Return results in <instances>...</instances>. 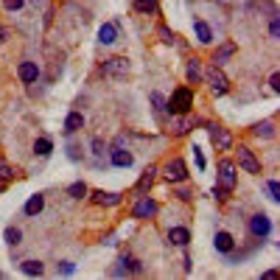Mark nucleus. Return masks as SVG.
Segmentation results:
<instances>
[{
	"instance_id": "nucleus-33",
	"label": "nucleus",
	"mask_w": 280,
	"mask_h": 280,
	"mask_svg": "<svg viewBox=\"0 0 280 280\" xmlns=\"http://www.w3.org/2000/svg\"><path fill=\"white\" fill-rule=\"evenodd\" d=\"M152 101H154V107H157V110H165V98L160 96V92H152Z\"/></svg>"
},
{
	"instance_id": "nucleus-24",
	"label": "nucleus",
	"mask_w": 280,
	"mask_h": 280,
	"mask_svg": "<svg viewBox=\"0 0 280 280\" xmlns=\"http://www.w3.org/2000/svg\"><path fill=\"white\" fill-rule=\"evenodd\" d=\"M252 132H255L258 137H272V134H274V123L272 121H263V123H258Z\"/></svg>"
},
{
	"instance_id": "nucleus-31",
	"label": "nucleus",
	"mask_w": 280,
	"mask_h": 280,
	"mask_svg": "<svg viewBox=\"0 0 280 280\" xmlns=\"http://www.w3.org/2000/svg\"><path fill=\"white\" fill-rule=\"evenodd\" d=\"M3 6H6L9 12H20V9L25 6V0H3Z\"/></svg>"
},
{
	"instance_id": "nucleus-12",
	"label": "nucleus",
	"mask_w": 280,
	"mask_h": 280,
	"mask_svg": "<svg viewBox=\"0 0 280 280\" xmlns=\"http://www.w3.org/2000/svg\"><path fill=\"white\" fill-rule=\"evenodd\" d=\"M213 244H216V250L219 252H232V247H236V241H232V236L230 232H216V238H213Z\"/></svg>"
},
{
	"instance_id": "nucleus-40",
	"label": "nucleus",
	"mask_w": 280,
	"mask_h": 280,
	"mask_svg": "<svg viewBox=\"0 0 280 280\" xmlns=\"http://www.w3.org/2000/svg\"><path fill=\"white\" fill-rule=\"evenodd\" d=\"M6 39H9V31H6V28H3V25H0V45L6 42Z\"/></svg>"
},
{
	"instance_id": "nucleus-8",
	"label": "nucleus",
	"mask_w": 280,
	"mask_h": 280,
	"mask_svg": "<svg viewBox=\"0 0 280 280\" xmlns=\"http://www.w3.org/2000/svg\"><path fill=\"white\" fill-rule=\"evenodd\" d=\"M154 213H157V202L149 199V196H146V199H140L137 205H134V210H132L134 219H152Z\"/></svg>"
},
{
	"instance_id": "nucleus-26",
	"label": "nucleus",
	"mask_w": 280,
	"mask_h": 280,
	"mask_svg": "<svg viewBox=\"0 0 280 280\" xmlns=\"http://www.w3.org/2000/svg\"><path fill=\"white\" fill-rule=\"evenodd\" d=\"M137 12H157V0H134Z\"/></svg>"
},
{
	"instance_id": "nucleus-30",
	"label": "nucleus",
	"mask_w": 280,
	"mask_h": 280,
	"mask_svg": "<svg viewBox=\"0 0 280 280\" xmlns=\"http://www.w3.org/2000/svg\"><path fill=\"white\" fill-rule=\"evenodd\" d=\"M266 191H269V196H272V202H280V185L274 182V179L266 182Z\"/></svg>"
},
{
	"instance_id": "nucleus-7",
	"label": "nucleus",
	"mask_w": 280,
	"mask_h": 280,
	"mask_svg": "<svg viewBox=\"0 0 280 280\" xmlns=\"http://www.w3.org/2000/svg\"><path fill=\"white\" fill-rule=\"evenodd\" d=\"M269 230H272V221H269V216L258 213V216H252V219H250V232H252L255 238L269 236Z\"/></svg>"
},
{
	"instance_id": "nucleus-39",
	"label": "nucleus",
	"mask_w": 280,
	"mask_h": 280,
	"mask_svg": "<svg viewBox=\"0 0 280 280\" xmlns=\"http://www.w3.org/2000/svg\"><path fill=\"white\" fill-rule=\"evenodd\" d=\"M194 152H196V165H199V168H205V157L199 154V149H194Z\"/></svg>"
},
{
	"instance_id": "nucleus-21",
	"label": "nucleus",
	"mask_w": 280,
	"mask_h": 280,
	"mask_svg": "<svg viewBox=\"0 0 280 280\" xmlns=\"http://www.w3.org/2000/svg\"><path fill=\"white\" fill-rule=\"evenodd\" d=\"M140 263L134 261V258H121V261H118V274H123V272H140Z\"/></svg>"
},
{
	"instance_id": "nucleus-11",
	"label": "nucleus",
	"mask_w": 280,
	"mask_h": 280,
	"mask_svg": "<svg viewBox=\"0 0 280 280\" xmlns=\"http://www.w3.org/2000/svg\"><path fill=\"white\" fill-rule=\"evenodd\" d=\"M118 39V25L115 23H104L101 28H98V42L101 45H112Z\"/></svg>"
},
{
	"instance_id": "nucleus-29",
	"label": "nucleus",
	"mask_w": 280,
	"mask_h": 280,
	"mask_svg": "<svg viewBox=\"0 0 280 280\" xmlns=\"http://www.w3.org/2000/svg\"><path fill=\"white\" fill-rule=\"evenodd\" d=\"M20 238H23V232H20L17 227H6V241L12 244V247H17V244H20Z\"/></svg>"
},
{
	"instance_id": "nucleus-37",
	"label": "nucleus",
	"mask_w": 280,
	"mask_h": 280,
	"mask_svg": "<svg viewBox=\"0 0 280 280\" xmlns=\"http://www.w3.org/2000/svg\"><path fill=\"white\" fill-rule=\"evenodd\" d=\"M92 149H96V154H98V157H101V154H104V143H101V140H92Z\"/></svg>"
},
{
	"instance_id": "nucleus-10",
	"label": "nucleus",
	"mask_w": 280,
	"mask_h": 280,
	"mask_svg": "<svg viewBox=\"0 0 280 280\" xmlns=\"http://www.w3.org/2000/svg\"><path fill=\"white\" fill-rule=\"evenodd\" d=\"M17 76L25 81V84H31V81H37V79H39V67L34 65V62H20Z\"/></svg>"
},
{
	"instance_id": "nucleus-14",
	"label": "nucleus",
	"mask_w": 280,
	"mask_h": 280,
	"mask_svg": "<svg viewBox=\"0 0 280 280\" xmlns=\"http://www.w3.org/2000/svg\"><path fill=\"white\" fill-rule=\"evenodd\" d=\"M168 241L174 244V247H185V244L191 241V232L185 230V227H174V230L168 232Z\"/></svg>"
},
{
	"instance_id": "nucleus-22",
	"label": "nucleus",
	"mask_w": 280,
	"mask_h": 280,
	"mask_svg": "<svg viewBox=\"0 0 280 280\" xmlns=\"http://www.w3.org/2000/svg\"><path fill=\"white\" fill-rule=\"evenodd\" d=\"M34 152H37L39 157H48V154L54 152V143H51L48 137H39V140H34Z\"/></svg>"
},
{
	"instance_id": "nucleus-1",
	"label": "nucleus",
	"mask_w": 280,
	"mask_h": 280,
	"mask_svg": "<svg viewBox=\"0 0 280 280\" xmlns=\"http://www.w3.org/2000/svg\"><path fill=\"white\" fill-rule=\"evenodd\" d=\"M191 107H194V92H191L188 87H179V90H174V96L165 101V110H168V112H177V115H188Z\"/></svg>"
},
{
	"instance_id": "nucleus-19",
	"label": "nucleus",
	"mask_w": 280,
	"mask_h": 280,
	"mask_svg": "<svg viewBox=\"0 0 280 280\" xmlns=\"http://www.w3.org/2000/svg\"><path fill=\"white\" fill-rule=\"evenodd\" d=\"M194 31H196V37H199V42H213V34H210V28H207V23H202V20H196L194 23Z\"/></svg>"
},
{
	"instance_id": "nucleus-6",
	"label": "nucleus",
	"mask_w": 280,
	"mask_h": 280,
	"mask_svg": "<svg viewBox=\"0 0 280 280\" xmlns=\"http://www.w3.org/2000/svg\"><path fill=\"white\" fill-rule=\"evenodd\" d=\"M104 73H107V76H115V79L126 76V73H129V59H123V56L107 59V62H104Z\"/></svg>"
},
{
	"instance_id": "nucleus-13",
	"label": "nucleus",
	"mask_w": 280,
	"mask_h": 280,
	"mask_svg": "<svg viewBox=\"0 0 280 280\" xmlns=\"http://www.w3.org/2000/svg\"><path fill=\"white\" fill-rule=\"evenodd\" d=\"M81 126H84V115H81V112H70V115L65 118V132H67V134L79 132Z\"/></svg>"
},
{
	"instance_id": "nucleus-32",
	"label": "nucleus",
	"mask_w": 280,
	"mask_h": 280,
	"mask_svg": "<svg viewBox=\"0 0 280 280\" xmlns=\"http://www.w3.org/2000/svg\"><path fill=\"white\" fill-rule=\"evenodd\" d=\"M12 177H14V171L9 168L6 163H0V179H3V182H9V179H12Z\"/></svg>"
},
{
	"instance_id": "nucleus-25",
	"label": "nucleus",
	"mask_w": 280,
	"mask_h": 280,
	"mask_svg": "<svg viewBox=\"0 0 280 280\" xmlns=\"http://www.w3.org/2000/svg\"><path fill=\"white\" fill-rule=\"evenodd\" d=\"M191 126H194V123H191L188 118H182V121H174L171 132H174V134H188V132H191Z\"/></svg>"
},
{
	"instance_id": "nucleus-2",
	"label": "nucleus",
	"mask_w": 280,
	"mask_h": 280,
	"mask_svg": "<svg viewBox=\"0 0 280 280\" xmlns=\"http://www.w3.org/2000/svg\"><path fill=\"white\" fill-rule=\"evenodd\" d=\"M202 79L207 81V87H210V92H213V96H224V92L230 90V81H227L224 73H221L219 65H210L205 73H202Z\"/></svg>"
},
{
	"instance_id": "nucleus-9",
	"label": "nucleus",
	"mask_w": 280,
	"mask_h": 280,
	"mask_svg": "<svg viewBox=\"0 0 280 280\" xmlns=\"http://www.w3.org/2000/svg\"><path fill=\"white\" fill-rule=\"evenodd\" d=\"M210 140H213V143L221 149V152L232 146V134L227 132V129H221V126H210Z\"/></svg>"
},
{
	"instance_id": "nucleus-18",
	"label": "nucleus",
	"mask_w": 280,
	"mask_h": 280,
	"mask_svg": "<svg viewBox=\"0 0 280 280\" xmlns=\"http://www.w3.org/2000/svg\"><path fill=\"white\" fill-rule=\"evenodd\" d=\"M185 79L191 81V84H196V81L202 79V67H199V59H191L188 67H185Z\"/></svg>"
},
{
	"instance_id": "nucleus-17",
	"label": "nucleus",
	"mask_w": 280,
	"mask_h": 280,
	"mask_svg": "<svg viewBox=\"0 0 280 280\" xmlns=\"http://www.w3.org/2000/svg\"><path fill=\"white\" fill-rule=\"evenodd\" d=\"M42 207H45V196H31L28 202H25V213L28 216H37V213H42Z\"/></svg>"
},
{
	"instance_id": "nucleus-35",
	"label": "nucleus",
	"mask_w": 280,
	"mask_h": 280,
	"mask_svg": "<svg viewBox=\"0 0 280 280\" xmlns=\"http://www.w3.org/2000/svg\"><path fill=\"white\" fill-rule=\"evenodd\" d=\"M59 269H62V274H73V269H76V266H73V263H70V261H65Z\"/></svg>"
},
{
	"instance_id": "nucleus-28",
	"label": "nucleus",
	"mask_w": 280,
	"mask_h": 280,
	"mask_svg": "<svg viewBox=\"0 0 280 280\" xmlns=\"http://www.w3.org/2000/svg\"><path fill=\"white\" fill-rule=\"evenodd\" d=\"M154 174H157V171H154V168H149L146 174H143V177H140V182H137V191H146L149 185L154 182Z\"/></svg>"
},
{
	"instance_id": "nucleus-36",
	"label": "nucleus",
	"mask_w": 280,
	"mask_h": 280,
	"mask_svg": "<svg viewBox=\"0 0 280 280\" xmlns=\"http://www.w3.org/2000/svg\"><path fill=\"white\" fill-rule=\"evenodd\" d=\"M269 84H272V90H274V92H280V76L274 73L272 79H269Z\"/></svg>"
},
{
	"instance_id": "nucleus-4",
	"label": "nucleus",
	"mask_w": 280,
	"mask_h": 280,
	"mask_svg": "<svg viewBox=\"0 0 280 280\" xmlns=\"http://www.w3.org/2000/svg\"><path fill=\"white\" fill-rule=\"evenodd\" d=\"M219 185L227 194L236 188V165H232V160H221L219 163Z\"/></svg>"
},
{
	"instance_id": "nucleus-27",
	"label": "nucleus",
	"mask_w": 280,
	"mask_h": 280,
	"mask_svg": "<svg viewBox=\"0 0 280 280\" xmlns=\"http://www.w3.org/2000/svg\"><path fill=\"white\" fill-rule=\"evenodd\" d=\"M67 194L73 196V199H81V196H87V185L84 182H73L70 188H67Z\"/></svg>"
},
{
	"instance_id": "nucleus-16",
	"label": "nucleus",
	"mask_w": 280,
	"mask_h": 280,
	"mask_svg": "<svg viewBox=\"0 0 280 280\" xmlns=\"http://www.w3.org/2000/svg\"><path fill=\"white\" fill-rule=\"evenodd\" d=\"M112 165H118V168H129V165H132V154L123 152V149L118 146L115 152H112Z\"/></svg>"
},
{
	"instance_id": "nucleus-3",
	"label": "nucleus",
	"mask_w": 280,
	"mask_h": 280,
	"mask_svg": "<svg viewBox=\"0 0 280 280\" xmlns=\"http://www.w3.org/2000/svg\"><path fill=\"white\" fill-rule=\"evenodd\" d=\"M163 177L168 179V182H185V179H188V165H185L179 157L168 160L165 168H163Z\"/></svg>"
},
{
	"instance_id": "nucleus-15",
	"label": "nucleus",
	"mask_w": 280,
	"mask_h": 280,
	"mask_svg": "<svg viewBox=\"0 0 280 280\" xmlns=\"http://www.w3.org/2000/svg\"><path fill=\"white\" fill-rule=\"evenodd\" d=\"M92 202H96V205H121V194H104V191H92Z\"/></svg>"
},
{
	"instance_id": "nucleus-38",
	"label": "nucleus",
	"mask_w": 280,
	"mask_h": 280,
	"mask_svg": "<svg viewBox=\"0 0 280 280\" xmlns=\"http://www.w3.org/2000/svg\"><path fill=\"white\" fill-rule=\"evenodd\" d=\"M160 37H163V42H171V31L165 28V25H163V28H160Z\"/></svg>"
},
{
	"instance_id": "nucleus-23",
	"label": "nucleus",
	"mask_w": 280,
	"mask_h": 280,
	"mask_svg": "<svg viewBox=\"0 0 280 280\" xmlns=\"http://www.w3.org/2000/svg\"><path fill=\"white\" fill-rule=\"evenodd\" d=\"M232 54H236V45H232V42L221 45V48L216 51V56H213V65H221V62H224L227 56H232Z\"/></svg>"
},
{
	"instance_id": "nucleus-34",
	"label": "nucleus",
	"mask_w": 280,
	"mask_h": 280,
	"mask_svg": "<svg viewBox=\"0 0 280 280\" xmlns=\"http://www.w3.org/2000/svg\"><path fill=\"white\" fill-rule=\"evenodd\" d=\"M269 34H272V39H277L280 28H277V17H272V23H269Z\"/></svg>"
},
{
	"instance_id": "nucleus-5",
	"label": "nucleus",
	"mask_w": 280,
	"mask_h": 280,
	"mask_svg": "<svg viewBox=\"0 0 280 280\" xmlns=\"http://www.w3.org/2000/svg\"><path fill=\"white\" fill-rule=\"evenodd\" d=\"M238 165H241L247 174H261V163H258V157L247 146H238Z\"/></svg>"
},
{
	"instance_id": "nucleus-20",
	"label": "nucleus",
	"mask_w": 280,
	"mask_h": 280,
	"mask_svg": "<svg viewBox=\"0 0 280 280\" xmlns=\"http://www.w3.org/2000/svg\"><path fill=\"white\" fill-rule=\"evenodd\" d=\"M20 269H23L25 274H31V277H39V274L45 272V266L39 261H23V263H20Z\"/></svg>"
}]
</instances>
